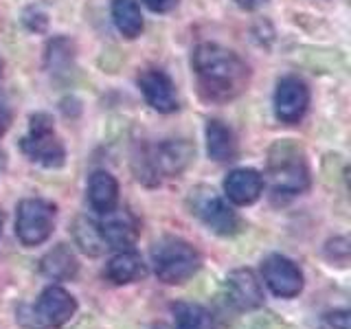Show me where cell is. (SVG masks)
Listing matches in <instances>:
<instances>
[{
	"label": "cell",
	"instance_id": "cell-1",
	"mask_svg": "<svg viewBox=\"0 0 351 329\" xmlns=\"http://www.w3.org/2000/svg\"><path fill=\"white\" fill-rule=\"evenodd\" d=\"M191 64L200 93L208 101L235 99L246 88L250 77L246 62L219 44H200L193 51Z\"/></svg>",
	"mask_w": 351,
	"mask_h": 329
},
{
	"label": "cell",
	"instance_id": "cell-2",
	"mask_svg": "<svg viewBox=\"0 0 351 329\" xmlns=\"http://www.w3.org/2000/svg\"><path fill=\"white\" fill-rule=\"evenodd\" d=\"M152 266L158 281L180 285L202 268V255L186 239L165 235L152 246Z\"/></svg>",
	"mask_w": 351,
	"mask_h": 329
},
{
	"label": "cell",
	"instance_id": "cell-3",
	"mask_svg": "<svg viewBox=\"0 0 351 329\" xmlns=\"http://www.w3.org/2000/svg\"><path fill=\"white\" fill-rule=\"evenodd\" d=\"M195 156V145L189 141H167L160 145L143 147L134 158L136 178L141 182L156 184L162 178L180 175Z\"/></svg>",
	"mask_w": 351,
	"mask_h": 329
},
{
	"label": "cell",
	"instance_id": "cell-4",
	"mask_svg": "<svg viewBox=\"0 0 351 329\" xmlns=\"http://www.w3.org/2000/svg\"><path fill=\"white\" fill-rule=\"evenodd\" d=\"M270 189L277 195H301L310 189V169L301 149L283 141L270 149Z\"/></svg>",
	"mask_w": 351,
	"mask_h": 329
},
{
	"label": "cell",
	"instance_id": "cell-5",
	"mask_svg": "<svg viewBox=\"0 0 351 329\" xmlns=\"http://www.w3.org/2000/svg\"><path fill=\"white\" fill-rule=\"evenodd\" d=\"M77 314V299L62 285L44 288L36 305H25L20 310V323L29 329H58Z\"/></svg>",
	"mask_w": 351,
	"mask_h": 329
},
{
	"label": "cell",
	"instance_id": "cell-6",
	"mask_svg": "<svg viewBox=\"0 0 351 329\" xmlns=\"http://www.w3.org/2000/svg\"><path fill=\"white\" fill-rule=\"evenodd\" d=\"M22 151L27 154V158L42 164V167L58 169L66 160V149L62 141L58 138L53 130V121L49 114H33L29 134L22 136L20 141Z\"/></svg>",
	"mask_w": 351,
	"mask_h": 329
},
{
	"label": "cell",
	"instance_id": "cell-7",
	"mask_svg": "<svg viewBox=\"0 0 351 329\" xmlns=\"http://www.w3.org/2000/svg\"><path fill=\"white\" fill-rule=\"evenodd\" d=\"M189 206H191V213L200 219L208 230H213L215 235L230 237L239 233L241 222L237 213L213 189H208V186H197V189L191 191Z\"/></svg>",
	"mask_w": 351,
	"mask_h": 329
},
{
	"label": "cell",
	"instance_id": "cell-8",
	"mask_svg": "<svg viewBox=\"0 0 351 329\" xmlns=\"http://www.w3.org/2000/svg\"><path fill=\"white\" fill-rule=\"evenodd\" d=\"M55 204L42 197H29L18 204L16 213V235L25 246L44 244L55 228Z\"/></svg>",
	"mask_w": 351,
	"mask_h": 329
},
{
	"label": "cell",
	"instance_id": "cell-9",
	"mask_svg": "<svg viewBox=\"0 0 351 329\" xmlns=\"http://www.w3.org/2000/svg\"><path fill=\"white\" fill-rule=\"evenodd\" d=\"M261 277L270 292L279 299H294L303 292V272L296 263L283 255H270L261 263Z\"/></svg>",
	"mask_w": 351,
	"mask_h": 329
},
{
	"label": "cell",
	"instance_id": "cell-10",
	"mask_svg": "<svg viewBox=\"0 0 351 329\" xmlns=\"http://www.w3.org/2000/svg\"><path fill=\"white\" fill-rule=\"evenodd\" d=\"M310 106V90L299 77H283L274 93V114L281 123H299Z\"/></svg>",
	"mask_w": 351,
	"mask_h": 329
},
{
	"label": "cell",
	"instance_id": "cell-11",
	"mask_svg": "<svg viewBox=\"0 0 351 329\" xmlns=\"http://www.w3.org/2000/svg\"><path fill=\"white\" fill-rule=\"evenodd\" d=\"M99 228H101V235L108 248H117V250H132L141 235V224L134 217V213L128 211V208H117V206L112 211L104 213Z\"/></svg>",
	"mask_w": 351,
	"mask_h": 329
},
{
	"label": "cell",
	"instance_id": "cell-12",
	"mask_svg": "<svg viewBox=\"0 0 351 329\" xmlns=\"http://www.w3.org/2000/svg\"><path fill=\"white\" fill-rule=\"evenodd\" d=\"M226 301L239 312H252L263 305V288L257 274L248 268L233 270L226 277Z\"/></svg>",
	"mask_w": 351,
	"mask_h": 329
},
{
	"label": "cell",
	"instance_id": "cell-13",
	"mask_svg": "<svg viewBox=\"0 0 351 329\" xmlns=\"http://www.w3.org/2000/svg\"><path fill=\"white\" fill-rule=\"evenodd\" d=\"M138 88L145 101L158 110V112H176L178 110V95H176V86L171 84V80L162 71L156 69H149V71H143L138 75Z\"/></svg>",
	"mask_w": 351,
	"mask_h": 329
},
{
	"label": "cell",
	"instance_id": "cell-14",
	"mask_svg": "<svg viewBox=\"0 0 351 329\" xmlns=\"http://www.w3.org/2000/svg\"><path fill=\"white\" fill-rule=\"evenodd\" d=\"M224 193L233 204L248 206L257 202L263 193V175L250 167L233 169L224 180Z\"/></svg>",
	"mask_w": 351,
	"mask_h": 329
},
{
	"label": "cell",
	"instance_id": "cell-15",
	"mask_svg": "<svg viewBox=\"0 0 351 329\" xmlns=\"http://www.w3.org/2000/svg\"><path fill=\"white\" fill-rule=\"evenodd\" d=\"M40 268L53 281H71L80 272V261H77L75 252L69 246L58 244L42 257Z\"/></svg>",
	"mask_w": 351,
	"mask_h": 329
},
{
	"label": "cell",
	"instance_id": "cell-16",
	"mask_svg": "<svg viewBox=\"0 0 351 329\" xmlns=\"http://www.w3.org/2000/svg\"><path fill=\"white\" fill-rule=\"evenodd\" d=\"M88 202L99 213L112 211L119 202V182L112 173L95 171L88 180Z\"/></svg>",
	"mask_w": 351,
	"mask_h": 329
},
{
	"label": "cell",
	"instance_id": "cell-17",
	"mask_svg": "<svg viewBox=\"0 0 351 329\" xmlns=\"http://www.w3.org/2000/svg\"><path fill=\"white\" fill-rule=\"evenodd\" d=\"M106 277L117 285H128L145 277V263L134 250H121L108 261Z\"/></svg>",
	"mask_w": 351,
	"mask_h": 329
},
{
	"label": "cell",
	"instance_id": "cell-18",
	"mask_svg": "<svg viewBox=\"0 0 351 329\" xmlns=\"http://www.w3.org/2000/svg\"><path fill=\"white\" fill-rule=\"evenodd\" d=\"M206 151L208 156L217 162L235 160L237 156V143L230 127H226L222 121H208L206 125Z\"/></svg>",
	"mask_w": 351,
	"mask_h": 329
},
{
	"label": "cell",
	"instance_id": "cell-19",
	"mask_svg": "<svg viewBox=\"0 0 351 329\" xmlns=\"http://www.w3.org/2000/svg\"><path fill=\"white\" fill-rule=\"evenodd\" d=\"M173 329H215V318L200 303L178 301L171 305Z\"/></svg>",
	"mask_w": 351,
	"mask_h": 329
},
{
	"label": "cell",
	"instance_id": "cell-20",
	"mask_svg": "<svg viewBox=\"0 0 351 329\" xmlns=\"http://www.w3.org/2000/svg\"><path fill=\"white\" fill-rule=\"evenodd\" d=\"M71 230H73L75 244L80 246V250L86 252V255L99 257V255H104V252L108 250V244H106V239L101 235V228H99V224L95 222V219L77 217Z\"/></svg>",
	"mask_w": 351,
	"mask_h": 329
},
{
	"label": "cell",
	"instance_id": "cell-21",
	"mask_svg": "<svg viewBox=\"0 0 351 329\" xmlns=\"http://www.w3.org/2000/svg\"><path fill=\"white\" fill-rule=\"evenodd\" d=\"M112 20L125 38H136L143 31V16L138 0H112Z\"/></svg>",
	"mask_w": 351,
	"mask_h": 329
},
{
	"label": "cell",
	"instance_id": "cell-22",
	"mask_svg": "<svg viewBox=\"0 0 351 329\" xmlns=\"http://www.w3.org/2000/svg\"><path fill=\"white\" fill-rule=\"evenodd\" d=\"M47 60H49V66L55 71V73H60V69H64V66H69L71 60H73V49H71V44L64 40H53L49 44V55H47Z\"/></svg>",
	"mask_w": 351,
	"mask_h": 329
},
{
	"label": "cell",
	"instance_id": "cell-23",
	"mask_svg": "<svg viewBox=\"0 0 351 329\" xmlns=\"http://www.w3.org/2000/svg\"><path fill=\"white\" fill-rule=\"evenodd\" d=\"M325 255L332 263L338 266H347L349 263V239L347 237H334L327 241L325 246Z\"/></svg>",
	"mask_w": 351,
	"mask_h": 329
},
{
	"label": "cell",
	"instance_id": "cell-24",
	"mask_svg": "<svg viewBox=\"0 0 351 329\" xmlns=\"http://www.w3.org/2000/svg\"><path fill=\"white\" fill-rule=\"evenodd\" d=\"M332 329H349V310H334L325 316Z\"/></svg>",
	"mask_w": 351,
	"mask_h": 329
},
{
	"label": "cell",
	"instance_id": "cell-25",
	"mask_svg": "<svg viewBox=\"0 0 351 329\" xmlns=\"http://www.w3.org/2000/svg\"><path fill=\"white\" fill-rule=\"evenodd\" d=\"M9 123H11V110H9L7 99L0 95V134H5Z\"/></svg>",
	"mask_w": 351,
	"mask_h": 329
},
{
	"label": "cell",
	"instance_id": "cell-26",
	"mask_svg": "<svg viewBox=\"0 0 351 329\" xmlns=\"http://www.w3.org/2000/svg\"><path fill=\"white\" fill-rule=\"evenodd\" d=\"M152 11H156V14H165V11H171L176 7L178 0H143Z\"/></svg>",
	"mask_w": 351,
	"mask_h": 329
},
{
	"label": "cell",
	"instance_id": "cell-27",
	"mask_svg": "<svg viewBox=\"0 0 351 329\" xmlns=\"http://www.w3.org/2000/svg\"><path fill=\"white\" fill-rule=\"evenodd\" d=\"M235 3L241 7V9H257V7H261L263 3H266V0H235Z\"/></svg>",
	"mask_w": 351,
	"mask_h": 329
},
{
	"label": "cell",
	"instance_id": "cell-28",
	"mask_svg": "<svg viewBox=\"0 0 351 329\" xmlns=\"http://www.w3.org/2000/svg\"><path fill=\"white\" fill-rule=\"evenodd\" d=\"M3 167H5V154L0 149V173H3Z\"/></svg>",
	"mask_w": 351,
	"mask_h": 329
},
{
	"label": "cell",
	"instance_id": "cell-29",
	"mask_svg": "<svg viewBox=\"0 0 351 329\" xmlns=\"http://www.w3.org/2000/svg\"><path fill=\"white\" fill-rule=\"evenodd\" d=\"M0 75H3V60H0Z\"/></svg>",
	"mask_w": 351,
	"mask_h": 329
}]
</instances>
